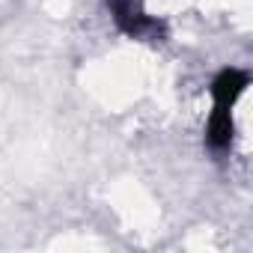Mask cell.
Wrapping results in <instances>:
<instances>
[{
	"instance_id": "obj_1",
	"label": "cell",
	"mask_w": 253,
	"mask_h": 253,
	"mask_svg": "<svg viewBox=\"0 0 253 253\" xmlns=\"http://www.w3.org/2000/svg\"><path fill=\"white\" fill-rule=\"evenodd\" d=\"M107 9L116 21V27L140 42H164L167 39V24L161 18L146 15L143 0H107Z\"/></svg>"
},
{
	"instance_id": "obj_2",
	"label": "cell",
	"mask_w": 253,
	"mask_h": 253,
	"mask_svg": "<svg viewBox=\"0 0 253 253\" xmlns=\"http://www.w3.org/2000/svg\"><path fill=\"white\" fill-rule=\"evenodd\" d=\"M247 84H250L247 72L232 69V66L220 69L214 75V81H211V101H214V107L217 110H232V104L241 98V92L247 89Z\"/></svg>"
},
{
	"instance_id": "obj_3",
	"label": "cell",
	"mask_w": 253,
	"mask_h": 253,
	"mask_svg": "<svg viewBox=\"0 0 253 253\" xmlns=\"http://www.w3.org/2000/svg\"><path fill=\"white\" fill-rule=\"evenodd\" d=\"M232 137H235V122H232V110H211L209 116V125H206V143L214 149V152H223L232 146Z\"/></svg>"
}]
</instances>
